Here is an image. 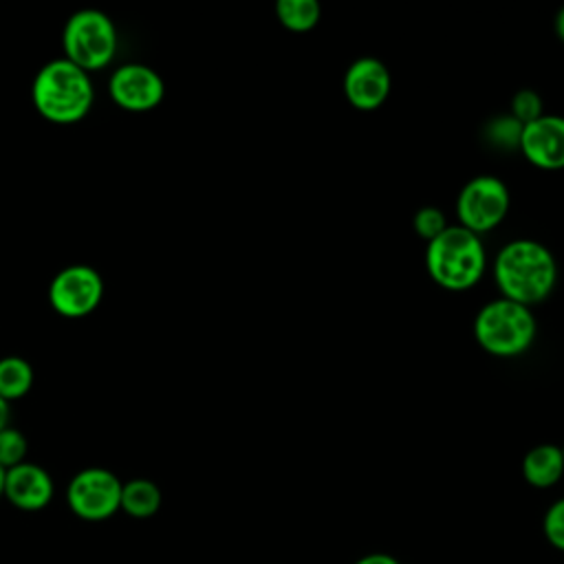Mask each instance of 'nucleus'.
<instances>
[{
	"label": "nucleus",
	"mask_w": 564,
	"mask_h": 564,
	"mask_svg": "<svg viewBox=\"0 0 564 564\" xmlns=\"http://www.w3.org/2000/svg\"><path fill=\"white\" fill-rule=\"evenodd\" d=\"M494 280L502 297L531 308L555 289L557 262L546 245L533 238H516L496 253Z\"/></svg>",
	"instance_id": "1"
},
{
	"label": "nucleus",
	"mask_w": 564,
	"mask_h": 564,
	"mask_svg": "<svg viewBox=\"0 0 564 564\" xmlns=\"http://www.w3.org/2000/svg\"><path fill=\"white\" fill-rule=\"evenodd\" d=\"M31 99L44 119L53 123H75L88 115L95 101V88L86 70L66 57H57L37 70Z\"/></svg>",
	"instance_id": "2"
},
{
	"label": "nucleus",
	"mask_w": 564,
	"mask_h": 564,
	"mask_svg": "<svg viewBox=\"0 0 564 564\" xmlns=\"http://www.w3.org/2000/svg\"><path fill=\"white\" fill-rule=\"evenodd\" d=\"M487 253L480 236L460 225L447 229L427 242L425 269L430 278L447 291H465L480 282Z\"/></svg>",
	"instance_id": "3"
},
{
	"label": "nucleus",
	"mask_w": 564,
	"mask_h": 564,
	"mask_svg": "<svg viewBox=\"0 0 564 564\" xmlns=\"http://www.w3.org/2000/svg\"><path fill=\"white\" fill-rule=\"evenodd\" d=\"M538 322L529 306L507 297L487 302L474 317L478 346L494 357H518L531 348Z\"/></svg>",
	"instance_id": "4"
},
{
	"label": "nucleus",
	"mask_w": 564,
	"mask_h": 564,
	"mask_svg": "<svg viewBox=\"0 0 564 564\" xmlns=\"http://www.w3.org/2000/svg\"><path fill=\"white\" fill-rule=\"evenodd\" d=\"M64 57L86 70L106 68L117 53L115 22L99 9L75 11L62 31Z\"/></svg>",
	"instance_id": "5"
},
{
	"label": "nucleus",
	"mask_w": 564,
	"mask_h": 564,
	"mask_svg": "<svg viewBox=\"0 0 564 564\" xmlns=\"http://www.w3.org/2000/svg\"><path fill=\"white\" fill-rule=\"evenodd\" d=\"M509 189L494 174H478L469 178L456 198L458 225L476 236L496 229L509 212Z\"/></svg>",
	"instance_id": "6"
},
{
	"label": "nucleus",
	"mask_w": 564,
	"mask_h": 564,
	"mask_svg": "<svg viewBox=\"0 0 564 564\" xmlns=\"http://www.w3.org/2000/svg\"><path fill=\"white\" fill-rule=\"evenodd\" d=\"M123 482L106 467H86L77 471L66 487L68 509L88 522L112 518L121 505Z\"/></svg>",
	"instance_id": "7"
},
{
	"label": "nucleus",
	"mask_w": 564,
	"mask_h": 564,
	"mask_svg": "<svg viewBox=\"0 0 564 564\" xmlns=\"http://www.w3.org/2000/svg\"><path fill=\"white\" fill-rule=\"evenodd\" d=\"M104 297V280L90 264H68L55 273L48 286L51 306L64 317L93 313Z\"/></svg>",
	"instance_id": "8"
},
{
	"label": "nucleus",
	"mask_w": 564,
	"mask_h": 564,
	"mask_svg": "<svg viewBox=\"0 0 564 564\" xmlns=\"http://www.w3.org/2000/svg\"><path fill=\"white\" fill-rule=\"evenodd\" d=\"M108 93L119 108L130 112H148L163 101L165 84L154 68L130 62L112 70Z\"/></svg>",
	"instance_id": "9"
},
{
	"label": "nucleus",
	"mask_w": 564,
	"mask_h": 564,
	"mask_svg": "<svg viewBox=\"0 0 564 564\" xmlns=\"http://www.w3.org/2000/svg\"><path fill=\"white\" fill-rule=\"evenodd\" d=\"M518 150L540 170L564 167V117L542 115L522 126Z\"/></svg>",
	"instance_id": "10"
},
{
	"label": "nucleus",
	"mask_w": 564,
	"mask_h": 564,
	"mask_svg": "<svg viewBox=\"0 0 564 564\" xmlns=\"http://www.w3.org/2000/svg\"><path fill=\"white\" fill-rule=\"evenodd\" d=\"M390 86V70L377 57H359L344 73V95L352 108L364 112L383 106Z\"/></svg>",
	"instance_id": "11"
},
{
	"label": "nucleus",
	"mask_w": 564,
	"mask_h": 564,
	"mask_svg": "<svg viewBox=\"0 0 564 564\" xmlns=\"http://www.w3.org/2000/svg\"><path fill=\"white\" fill-rule=\"evenodd\" d=\"M55 494V485L51 474L35 463H20L7 469L4 476V496L15 509L22 511H40L44 509Z\"/></svg>",
	"instance_id": "12"
},
{
	"label": "nucleus",
	"mask_w": 564,
	"mask_h": 564,
	"mask_svg": "<svg viewBox=\"0 0 564 564\" xmlns=\"http://www.w3.org/2000/svg\"><path fill=\"white\" fill-rule=\"evenodd\" d=\"M522 476L535 489H549L564 476L562 447L553 443H540L531 447L522 458Z\"/></svg>",
	"instance_id": "13"
},
{
	"label": "nucleus",
	"mask_w": 564,
	"mask_h": 564,
	"mask_svg": "<svg viewBox=\"0 0 564 564\" xmlns=\"http://www.w3.org/2000/svg\"><path fill=\"white\" fill-rule=\"evenodd\" d=\"M161 489L154 480L148 478H132L126 480L121 487V505L119 511L128 513L130 518H150L159 511L161 507Z\"/></svg>",
	"instance_id": "14"
},
{
	"label": "nucleus",
	"mask_w": 564,
	"mask_h": 564,
	"mask_svg": "<svg viewBox=\"0 0 564 564\" xmlns=\"http://www.w3.org/2000/svg\"><path fill=\"white\" fill-rule=\"evenodd\" d=\"M33 386V368L24 357L7 355L0 359V397L4 401L22 399Z\"/></svg>",
	"instance_id": "15"
},
{
	"label": "nucleus",
	"mask_w": 564,
	"mask_h": 564,
	"mask_svg": "<svg viewBox=\"0 0 564 564\" xmlns=\"http://www.w3.org/2000/svg\"><path fill=\"white\" fill-rule=\"evenodd\" d=\"M275 15L284 29L304 33L319 22L322 9L315 0H280L275 4Z\"/></svg>",
	"instance_id": "16"
},
{
	"label": "nucleus",
	"mask_w": 564,
	"mask_h": 564,
	"mask_svg": "<svg viewBox=\"0 0 564 564\" xmlns=\"http://www.w3.org/2000/svg\"><path fill=\"white\" fill-rule=\"evenodd\" d=\"M26 449H29L26 436L18 427L7 425L4 430H0V467L11 469L24 463Z\"/></svg>",
	"instance_id": "17"
},
{
	"label": "nucleus",
	"mask_w": 564,
	"mask_h": 564,
	"mask_svg": "<svg viewBox=\"0 0 564 564\" xmlns=\"http://www.w3.org/2000/svg\"><path fill=\"white\" fill-rule=\"evenodd\" d=\"M520 132H522V123H518L511 115H500L496 119H491L485 128V134L489 139V143L511 150L518 148L520 143Z\"/></svg>",
	"instance_id": "18"
},
{
	"label": "nucleus",
	"mask_w": 564,
	"mask_h": 564,
	"mask_svg": "<svg viewBox=\"0 0 564 564\" xmlns=\"http://www.w3.org/2000/svg\"><path fill=\"white\" fill-rule=\"evenodd\" d=\"M412 227L414 231L423 238V240H434L436 236H441L445 229H447V218L445 214L434 207V205H425V207H419L414 212V218H412Z\"/></svg>",
	"instance_id": "19"
},
{
	"label": "nucleus",
	"mask_w": 564,
	"mask_h": 564,
	"mask_svg": "<svg viewBox=\"0 0 564 564\" xmlns=\"http://www.w3.org/2000/svg\"><path fill=\"white\" fill-rule=\"evenodd\" d=\"M542 97L531 90V88H522L518 90L513 97H511V117L518 121V123H531L535 121L538 117H542Z\"/></svg>",
	"instance_id": "20"
},
{
	"label": "nucleus",
	"mask_w": 564,
	"mask_h": 564,
	"mask_svg": "<svg viewBox=\"0 0 564 564\" xmlns=\"http://www.w3.org/2000/svg\"><path fill=\"white\" fill-rule=\"evenodd\" d=\"M542 533L551 546L564 551V498H557L542 518Z\"/></svg>",
	"instance_id": "21"
},
{
	"label": "nucleus",
	"mask_w": 564,
	"mask_h": 564,
	"mask_svg": "<svg viewBox=\"0 0 564 564\" xmlns=\"http://www.w3.org/2000/svg\"><path fill=\"white\" fill-rule=\"evenodd\" d=\"M355 564H401V562L390 553H368V555H361Z\"/></svg>",
	"instance_id": "22"
},
{
	"label": "nucleus",
	"mask_w": 564,
	"mask_h": 564,
	"mask_svg": "<svg viewBox=\"0 0 564 564\" xmlns=\"http://www.w3.org/2000/svg\"><path fill=\"white\" fill-rule=\"evenodd\" d=\"M9 416H11V408H9V401H4L0 397V430H4L9 425Z\"/></svg>",
	"instance_id": "23"
},
{
	"label": "nucleus",
	"mask_w": 564,
	"mask_h": 564,
	"mask_svg": "<svg viewBox=\"0 0 564 564\" xmlns=\"http://www.w3.org/2000/svg\"><path fill=\"white\" fill-rule=\"evenodd\" d=\"M553 26H555V35L564 42V7L555 13V20H553Z\"/></svg>",
	"instance_id": "24"
},
{
	"label": "nucleus",
	"mask_w": 564,
	"mask_h": 564,
	"mask_svg": "<svg viewBox=\"0 0 564 564\" xmlns=\"http://www.w3.org/2000/svg\"><path fill=\"white\" fill-rule=\"evenodd\" d=\"M4 476H7V469L0 467V498L4 496Z\"/></svg>",
	"instance_id": "25"
},
{
	"label": "nucleus",
	"mask_w": 564,
	"mask_h": 564,
	"mask_svg": "<svg viewBox=\"0 0 564 564\" xmlns=\"http://www.w3.org/2000/svg\"><path fill=\"white\" fill-rule=\"evenodd\" d=\"M562 456H564V445H562Z\"/></svg>",
	"instance_id": "26"
}]
</instances>
